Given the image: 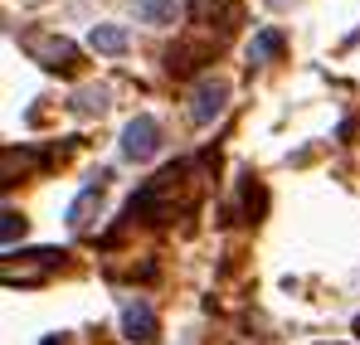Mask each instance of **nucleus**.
I'll list each match as a JSON object with an SVG mask.
<instances>
[{
  "label": "nucleus",
  "instance_id": "obj_1",
  "mask_svg": "<svg viewBox=\"0 0 360 345\" xmlns=\"http://www.w3.org/2000/svg\"><path fill=\"white\" fill-rule=\"evenodd\" d=\"M161 151V122L156 117H131L127 126H122V156L127 161H151Z\"/></svg>",
  "mask_w": 360,
  "mask_h": 345
},
{
  "label": "nucleus",
  "instance_id": "obj_2",
  "mask_svg": "<svg viewBox=\"0 0 360 345\" xmlns=\"http://www.w3.org/2000/svg\"><path fill=\"white\" fill-rule=\"evenodd\" d=\"M25 49H30L34 63H44V68H73L78 63V49L63 34H25Z\"/></svg>",
  "mask_w": 360,
  "mask_h": 345
},
{
  "label": "nucleus",
  "instance_id": "obj_3",
  "mask_svg": "<svg viewBox=\"0 0 360 345\" xmlns=\"http://www.w3.org/2000/svg\"><path fill=\"white\" fill-rule=\"evenodd\" d=\"M224 103H229V83L224 78H200L195 93H190V117L205 126V122H214L224 112Z\"/></svg>",
  "mask_w": 360,
  "mask_h": 345
},
{
  "label": "nucleus",
  "instance_id": "obj_4",
  "mask_svg": "<svg viewBox=\"0 0 360 345\" xmlns=\"http://www.w3.org/2000/svg\"><path fill=\"white\" fill-rule=\"evenodd\" d=\"M122 331H127V341H156V311L141 297H127L122 301Z\"/></svg>",
  "mask_w": 360,
  "mask_h": 345
},
{
  "label": "nucleus",
  "instance_id": "obj_5",
  "mask_svg": "<svg viewBox=\"0 0 360 345\" xmlns=\"http://www.w3.org/2000/svg\"><path fill=\"white\" fill-rule=\"evenodd\" d=\"M88 44L98 49V54H127V30L122 25H93V34H88Z\"/></svg>",
  "mask_w": 360,
  "mask_h": 345
},
{
  "label": "nucleus",
  "instance_id": "obj_6",
  "mask_svg": "<svg viewBox=\"0 0 360 345\" xmlns=\"http://www.w3.org/2000/svg\"><path fill=\"white\" fill-rule=\"evenodd\" d=\"M278 54H283V30H258L253 44H248V63H268Z\"/></svg>",
  "mask_w": 360,
  "mask_h": 345
},
{
  "label": "nucleus",
  "instance_id": "obj_7",
  "mask_svg": "<svg viewBox=\"0 0 360 345\" xmlns=\"http://www.w3.org/2000/svg\"><path fill=\"white\" fill-rule=\"evenodd\" d=\"M176 0H136V20L141 25H176Z\"/></svg>",
  "mask_w": 360,
  "mask_h": 345
},
{
  "label": "nucleus",
  "instance_id": "obj_8",
  "mask_svg": "<svg viewBox=\"0 0 360 345\" xmlns=\"http://www.w3.org/2000/svg\"><path fill=\"white\" fill-rule=\"evenodd\" d=\"M98 190H103V185H88V190L68 204V229H88V219H93V209H98Z\"/></svg>",
  "mask_w": 360,
  "mask_h": 345
},
{
  "label": "nucleus",
  "instance_id": "obj_9",
  "mask_svg": "<svg viewBox=\"0 0 360 345\" xmlns=\"http://www.w3.org/2000/svg\"><path fill=\"white\" fill-rule=\"evenodd\" d=\"M108 108V88H78L73 93V112L78 117H98Z\"/></svg>",
  "mask_w": 360,
  "mask_h": 345
},
{
  "label": "nucleus",
  "instance_id": "obj_10",
  "mask_svg": "<svg viewBox=\"0 0 360 345\" xmlns=\"http://www.w3.org/2000/svg\"><path fill=\"white\" fill-rule=\"evenodd\" d=\"M0 238H5V248H10L15 238H25V214L5 209V214H0Z\"/></svg>",
  "mask_w": 360,
  "mask_h": 345
},
{
  "label": "nucleus",
  "instance_id": "obj_11",
  "mask_svg": "<svg viewBox=\"0 0 360 345\" xmlns=\"http://www.w3.org/2000/svg\"><path fill=\"white\" fill-rule=\"evenodd\" d=\"M356 336H360V316H356Z\"/></svg>",
  "mask_w": 360,
  "mask_h": 345
},
{
  "label": "nucleus",
  "instance_id": "obj_12",
  "mask_svg": "<svg viewBox=\"0 0 360 345\" xmlns=\"http://www.w3.org/2000/svg\"><path fill=\"white\" fill-rule=\"evenodd\" d=\"M321 345H331V341H321Z\"/></svg>",
  "mask_w": 360,
  "mask_h": 345
}]
</instances>
